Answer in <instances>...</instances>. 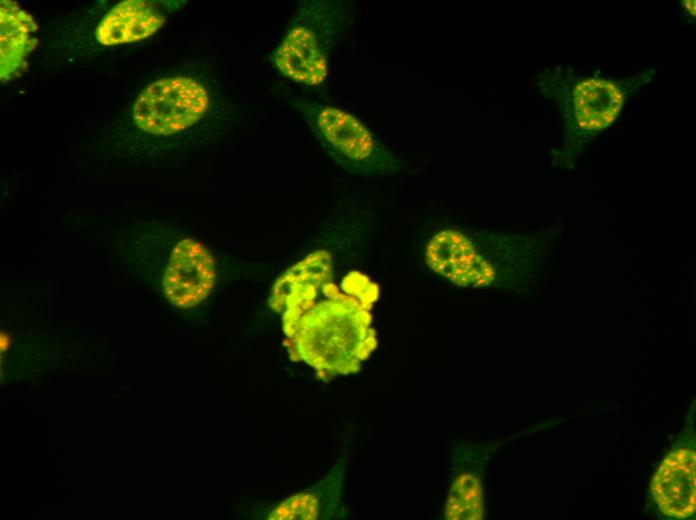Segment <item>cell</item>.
<instances>
[{
    "instance_id": "8",
    "label": "cell",
    "mask_w": 696,
    "mask_h": 520,
    "mask_svg": "<svg viewBox=\"0 0 696 520\" xmlns=\"http://www.w3.org/2000/svg\"><path fill=\"white\" fill-rule=\"evenodd\" d=\"M626 90L618 82L588 78L569 92L572 124L582 131H598L609 126L619 114Z\"/></svg>"
},
{
    "instance_id": "3",
    "label": "cell",
    "mask_w": 696,
    "mask_h": 520,
    "mask_svg": "<svg viewBox=\"0 0 696 520\" xmlns=\"http://www.w3.org/2000/svg\"><path fill=\"white\" fill-rule=\"evenodd\" d=\"M354 4L341 0L300 1L269 58L290 81L310 88L323 85L332 56L355 21Z\"/></svg>"
},
{
    "instance_id": "11",
    "label": "cell",
    "mask_w": 696,
    "mask_h": 520,
    "mask_svg": "<svg viewBox=\"0 0 696 520\" xmlns=\"http://www.w3.org/2000/svg\"><path fill=\"white\" fill-rule=\"evenodd\" d=\"M484 500L481 481L469 473L461 474L453 482L445 506L448 520H480Z\"/></svg>"
},
{
    "instance_id": "13",
    "label": "cell",
    "mask_w": 696,
    "mask_h": 520,
    "mask_svg": "<svg viewBox=\"0 0 696 520\" xmlns=\"http://www.w3.org/2000/svg\"><path fill=\"white\" fill-rule=\"evenodd\" d=\"M682 6L684 8V11L689 13L691 16H695V1H683Z\"/></svg>"
},
{
    "instance_id": "1",
    "label": "cell",
    "mask_w": 696,
    "mask_h": 520,
    "mask_svg": "<svg viewBox=\"0 0 696 520\" xmlns=\"http://www.w3.org/2000/svg\"><path fill=\"white\" fill-rule=\"evenodd\" d=\"M332 274L329 253L313 252L280 276L270 300L283 312L291 359L306 362L323 379L358 371L377 346L372 303L351 291L345 278L340 290Z\"/></svg>"
},
{
    "instance_id": "9",
    "label": "cell",
    "mask_w": 696,
    "mask_h": 520,
    "mask_svg": "<svg viewBox=\"0 0 696 520\" xmlns=\"http://www.w3.org/2000/svg\"><path fill=\"white\" fill-rule=\"evenodd\" d=\"M166 16L150 2L127 0L115 5L96 29V38L103 45L137 42L156 33Z\"/></svg>"
},
{
    "instance_id": "6",
    "label": "cell",
    "mask_w": 696,
    "mask_h": 520,
    "mask_svg": "<svg viewBox=\"0 0 696 520\" xmlns=\"http://www.w3.org/2000/svg\"><path fill=\"white\" fill-rule=\"evenodd\" d=\"M426 262L437 274L460 286H487L495 271L475 250L467 236L446 228L436 233L426 248Z\"/></svg>"
},
{
    "instance_id": "14",
    "label": "cell",
    "mask_w": 696,
    "mask_h": 520,
    "mask_svg": "<svg viewBox=\"0 0 696 520\" xmlns=\"http://www.w3.org/2000/svg\"><path fill=\"white\" fill-rule=\"evenodd\" d=\"M9 343V338L4 334L3 332L1 333V352L3 353L4 350L7 349Z\"/></svg>"
},
{
    "instance_id": "10",
    "label": "cell",
    "mask_w": 696,
    "mask_h": 520,
    "mask_svg": "<svg viewBox=\"0 0 696 520\" xmlns=\"http://www.w3.org/2000/svg\"><path fill=\"white\" fill-rule=\"evenodd\" d=\"M1 24V81L6 82L23 68L25 59L34 48L37 30L34 19L13 1L2 0Z\"/></svg>"
},
{
    "instance_id": "2",
    "label": "cell",
    "mask_w": 696,
    "mask_h": 520,
    "mask_svg": "<svg viewBox=\"0 0 696 520\" xmlns=\"http://www.w3.org/2000/svg\"><path fill=\"white\" fill-rule=\"evenodd\" d=\"M232 106L203 75L178 72L150 83L133 106V119L143 132L172 143L230 127Z\"/></svg>"
},
{
    "instance_id": "4",
    "label": "cell",
    "mask_w": 696,
    "mask_h": 520,
    "mask_svg": "<svg viewBox=\"0 0 696 520\" xmlns=\"http://www.w3.org/2000/svg\"><path fill=\"white\" fill-rule=\"evenodd\" d=\"M321 149L342 168L359 174L393 171L397 162L386 146L354 114L302 97L290 99Z\"/></svg>"
},
{
    "instance_id": "5",
    "label": "cell",
    "mask_w": 696,
    "mask_h": 520,
    "mask_svg": "<svg viewBox=\"0 0 696 520\" xmlns=\"http://www.w3.org/2000/svg\"><path fill=\"white\" fill-rule=\"evenodd\" d=\"M216 279L215 261L199 241L182 238L172 247L162 274V290L178 308H192L210 294Z\"/></svg>"
},
{
    "instance_id": "12",
    "label": "cell",
    "mask_w": 696,
    "mask_h": 520,
    "mask_svg": "<svg viewBox=\"0 0 696 520\" xmlns=\"http://www.w3.org/2000/svg\"><path fill=\"white\" fill-rule=\"evenodd\" d=\"M318 500L310 494H297L282 502L269 515L271 520H313L318 513Z\"/></svg>"
},
{
    "instance_id": "7",
    "label": "cell",
    "mask_w": 696,
    "mask_h": 520,
    "mask_svg": "<svg viewBox=\"0 0 696 520\" xmlns=\"http://www.w3.org/2000/svg\"><path fill=\"white\" fill-rule=\"evenodd\" d=\"M696 454L687 447L670 451L657 467L651 494L663 515L687 519L696 509Z\"/></svg>"
}]
</instances>
